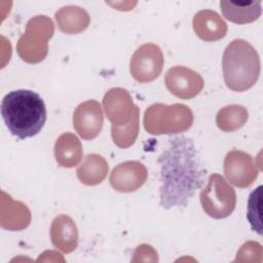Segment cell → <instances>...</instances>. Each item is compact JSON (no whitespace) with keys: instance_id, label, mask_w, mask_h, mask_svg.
I'll list each match as a JSON object with an SVG mask.
<instances>
[{"instance_id":"obj_11","label":"cell","mask_w":263,"mask_h":263,"mask_svg":"<svg viewBox=\"0 0 263 263\" xmlns=\"http://www.w3.org/2000/svg\"><path fill=\"white\" fill-rule=\"evenodd\" d=\"M148 177L146 166L137 160L124 161L116 165L110 174V184L116 191L127 193L142 187Z\"/></svg>"},{"instance_id":"obj_9","label":"cell","mask_w":263,"mask_h":263,"mask_svg":"<svg viewBox=\"0 0 263 263\" xmlns=\"http://www.w3.org/2000/svg\"><path fill=\"white\" fill-rule=\"evenodd\" d=\"M164 83L167 90L182 100H190L196 97L203 88V78L194 70L175 66L166 72Z\"/></svg>"},{"instance_id":"obj_6","label":"cell","mask_w":263,"mask_h":263,"mask_svg":"<svg viewBox=\"0 0 263 263\" xmlns=\"http://www.w3.org/2000/svg\"><path fill=\"white\" fill-rule=\"evenodd\" d=\"M200 203L210 217L224 219L230 216L235 209L236 193L221 175L213 174L200 192Z\"/></svg>"},{"instance_id":"obj_1","label":"cell","mask_w":263,"mask_h":263,"mask_svg":"<svg viewBox=\"0 0 263 263\" xmlns=\"http://www.w3.org/2000/svg\"><path fill=\"white\" fill-rule=\"evenodd\" d=\"M160 163V205L164 209L185 206L203 183L195 146L191 139H171L158 159Z\"/></svg>"},{"instance_id":"obj_20","label":"cell","mask_w":263,"mask_h":263,"mask_svg":"<svg viewBox=\"0 0 263 263\" xmlns=\"http://www.w3.org/2000/svg\"><path fill=\"white\" fill-rule=\"evenodd\" d=\"M139 116L140 109L136 106L133 116L126 124L120 126L112 124L111 136L116 146L119 148H128L136 142L139 135Z\"/></svg>"},{"instance_id":"obj_10","label":"cell","mask_w":263,"mask_h":263,"mask_svg":"<svg viewBox=\"0 0 263 263\" xmlns=\"http://www.w3.org/2000/svg\"><path fill=\"white\" fill-rule=\"evenodd\" d=\"M104 123L103 110L95 100L79 104L73 113V126L83 140H92L101 132Z\"/></svg>"},{"instance_id":"obj_3","label":"cell","mask_w":263,"mask_h":263,"mask_svg":"<svg viewBox=\"0 0 263 263\" xmlns=\"http://www.w3.org/2000/svg\"><path fill=\"white\" fill-rule=\"evenodd\" d=\"M222 68L226 86L233 91H246L256 84L260 76V58L247 40L234 39L224 50Z\"/></svg>"},{"instance_id":"obj_15","label":"cell","mask_w":263,"mask_h":263,"mask_svg":"<svg viewBox=\"0 0 263 263\" xmlns=\"http://www.w3.org/2000/svg\"><path fill=\"white\" fill-rule=\"evenodd\" d=\"M82 145L72 133L62 134L54 144V158L60 166L73 167L82 159Z\"/></svg>"},{"instance_id":"obj_21","label":"cell","mask_w":263,"mask_h":263,"mask_svg":"<svg viewBox=\"0 0 263 263\" xmlns=\"http://www.w3.org/2000/svg\"><path fill=\"white\" fill-rule=\"evenodd\" d=\"M261 189L262 186L256 188L249 197L248 200V211H247V219L254 231L258 234L262 233L261 227Z\"/></svg>"},{"instance_id":"obj_13","label":"cell","mask_w":263,"mask_h":263,"mask_svg":"<svg viewBox=\"0 0 263 263\" xmlns=\"http://www.w3.org/2000/svg\"><path fill=\"white\" fill-rule=\"evenodd\" d=\"M195 34L203 41L212 42L225 37L227 24L214 10L202 9L198 11L192 21Z\"/></svg>"},{"instance_id":"obj_2","label":"cell","mask_w":263,"mask_h":263,"mask_svg":"<svg viewBox=\"0 0 263 263\" xmlns=\"http://www.w3.org/2000/svg\"><path fill=\"white\" fill-rule=\"evenodd\" d=\"M1 115L10 134L25 140L36 136L44 126L46 107L37 92L16 89L3 98Z\"/></svg>"},{"instance_id":"obj_5","label":"cell","mask_w":263,"mask_h":263,"mask_svg":"<svg viewBox=\"0 0 263 263\" xmlns=\"http://www.w3.org/2000/svg\"><path fill=\"white\" fill-rule=\"evenodd\" d=\"M54 32L52 21L45 15H37L29 20L25 33L20 37L16 51L23 61L37 64L45 59L48 52V40Z\"/></svg>"},{"instance_id":"obj_14","label":"cell","mask_w":263,"mask_h":263,"mask_svg":"<svg viewBox=\"0 0 263 263\" xmlns=\"http://www.w3.org/2000/svg\"><path fill=\"white\" fill-rule=\"evenodd\" d=\"M50 240L53 247L68 254L78 245V229L75 222L67 215H59L50 225Z\"/></svg>"},{"instance_id":"obj_16","label":"cell","mask_w":263,"mask_h":263,"mask_svg":"<svg viewBox=\"0 0 263 263\" xmlns=\"http://www.w3.org/2000/svg\"><path fill=\"white\" fill-rule=\"evenodd\" d=\"M261 4V0L250 2H234L227 0L220 1L223 16L226 20L238 25H245L257 21L262 12Z\"/></svg>"},{"instance_id":"obj_18","label":"cell","mask_w":263,"mask_h":263,"mask_svg":"<svg viewBox=\"0 0 263 263\" xmlns=\"http://www.w3.org/2000/svg\"><path fill=\"white\" fill-rule=\"evenodd\" d=\"M108 162L99 154H88L77 167L76 174L81 183L95 186L104 181L108 174Z\"/></svg>"},{"instance_id":"obj_4","label":"cell","mask_w":263,"mask_h":263,"mask_svg":"<svg viewBox=\"0 0 263 263\" xmlns=\"http://www.w3.org/2000/svg\"><path fill=\"white\" fill-rule=\"evenodd\" d=\"M144 127L151 135H172L189 129L193 123V113L184 104L149 106L144 113Z\"/></svg>"},{"instance_id":"obj_7","label":"cell","mask_w":263,"mask_h":263,"mask_svg":"<svg viewBox=\"0 0 263 263\" xmlns=\"http://www.w3.org/2000/svg\"><path fill=\"white\" fill-rule=\"evenodd\" d=\"M163 63L164 58L160 47L154 43H145L132 55L129 72L136 81L148 83L160 75Z\"/></svg>"},{"instance_id":"obj_19","label":"cell","mask_w":263,"mask_h":263,"mask_svg":"<svg viewBox=\"0 0 263 263\" xmlns=\"http://www.w3.org/2000/svg\"><path fill=\"white\" fill-rule=\"evenodd\" d=\"M248 117V110L243 106L228 105L219 110L216 117V123L221 130L229 133L243 126Z\"/></svg>"},{"instance_id":"obj_8","label":"cell","mask_w":263,"mask_h":263,"mask_svg":"<svg viewBox=\"0 0 263 263\" xmlns=\"http://www.w3.org/2000/svg\"><path fill=\"white\" fill-rule=\"evenodd\" d=\"M223 170L227 180L238 188L250 187L259 175V168L253 157L241 150L229 151L223 163Z\"/></svg>"},{"instance_id":"obj_12","label":"cell","mask_w":263,"mask_h":263,"mask_svg":"<svg viewBox=\"0 0 263 263\" xmlns=\"http://www.w3.org/2000/svg\"><path fill=\"white\" fill-rule=\"evenodd\" d=\"M103 106L107 118L113 125L118 126L130 120L136 107L128 91L120 87H113L105 93Z\"/></svg>"},{"instance_id":"obj_17","label":"cell","mask_w":263,"mask_h":263,"mask_svg":"<svg viewBox=\"0 0 263 263\" xmlns=\"http://www.w3.org/2000/svg\"><path fill=\"white\" fill-rule=\"evenodd\" d=\"M54 17L60 30L65 34L81 33L90 23L87 11L75 5H67L60 8Z\"/></svg>"}]
</instances>
